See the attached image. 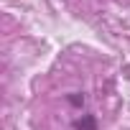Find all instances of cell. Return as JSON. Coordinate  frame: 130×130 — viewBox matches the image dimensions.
<instances>
[{
    "instance_id": "cell-2",
    "label": "cell",
    "mask_w": 130,
    "mask_h": 130,
    "mask_svg": "<svg viewBox=\"0 0 130 130\" xmlns=\"http://www.w3.org/2000/svg\"><path fill=\"white\" fill-rule=\"evenodd\" d=\"M69 102H72L74 107H82V105H84V97H82V94H69Z\"/></svg>"
},
{
    "instance_id": "cell-1",
    "label": "cell",
    "mask_w": 130,
    "mask_h": 130,
    "mask_svg": "<svg viewBox=\"0 0 130 130\" xmlns=\"http://www.w3.org/2000/svg\"><path fill=\"white\" fill-rule=\"evenodd\" d=\"M74 130H97V117L94 115H82L74 120Z\"/></svg>"
}]
</instances>
